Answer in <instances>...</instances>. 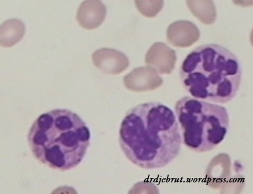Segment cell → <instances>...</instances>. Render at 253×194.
Returning a JSON list of instances; mask_svg holds the SVG:
<instances>
[{
	"label": "cell",
	"instance_id": "cell-1",
	"mask_svg": "<svg viewBox=\"0 0 253 194\" xmlns=\"http://www.w3.org/2000/svg\"><path fill=\"white\" fill-rule=\"evenodd\" d=\"M120 144L127 159L145 169L164 168L181 149L182 138L174 112L159 102H147L126 113Z\"/></svg>",
	"mask_w": 253,
	"mask_h": 194
},
{
	"label": "cell",
	"instance_id": "cell-2",
	"mask_svg": "<svg viewBox=\"0 0 253 194\" xmlns=\"http://www.w3.org/2000/svg\"><path fill=\"white\" fill-rule=\"evenodd\" d=\"M90 139L91 132L86 124L78 115L66 109L54 110L40 115L28 135L36 159L61 171L71 170L81 163Z\"/></svg>",
	"mask_w": 253,
	"mask_h": 194
},
{
	"label": "cell",
	"instance_id": "cell-3",
	"mask_svg": "<svg viewBox=\"0 0 253 194\" xmlns=\"http://www.w3.org/2000/svg\"><path fill=\"white\" fill-rule=\"evenodd\" d=\"M242 76L238 58L213 44L203 45L190 53L180 71L182 85L193 97L219 103L236 97Z\"/></svg>",
	"mask_w": 253,
	"mask_h": 194
},
{
	"label": "cell",
	"instance_id": "cell-4",
	"mask_svg": "<svg viewBox=\"0 0 253 194\" xmlns=\"http://www.w3.org/2000/svg\"><path fill=\"white\" fill-rule=\"evenodd\" d=\"M174 109L183 143L189 150L198 153L210 152L223 141L229 125L225 107L184 97L176 103Z\"/></svg>",
	"mask_w": 253,
	"mask_h": 194
},
{
	"label": "cell",
	"instance_id": "cell-5",
	"mask_svg": "<svg viewBox=\"0 0 253 194\" xmlns=\"http://www.w3.org/2000/svg\"><path fill=\"white\" fill-rule=\"evenodd\" d=\"M200 31L197 26L188 21H179L171 24L167 30L169 42L176 47H191L200 38Z\"/></svg>",
	"mask_w": 253,
	"mask_h": 194
},
{
	"label": "cell",
	"instance_id": "cell-6",
	"mask_svg": "<svg viewBox=\"0 0 253 194\" xmlns=\"http://www.w3.org/2000/svg\"><path fill=\"white\" fill-rule=\"evenodd\" d=\"M177 56L175 52L164 43L153 45L146 56V63L161 74H170L174 69Z\"/></svg>",
	"mask_w": 253,
	"mask_h": 194
},
{
	"label": "cell",
	"instance_id": "cell-7",
	"mask_svg": "<svg viewBox=\"0 0 253 194\" xmlns=\"http://www.w3.org/2000/svg\"><path fill=\"white\" fill-rule=\"evenodd\" d=\"M93 64L107 73L116 74L124 71L129 65V61L124 53L110 48H102L92 55Z\"/></svg>",
	"mask_w": 253,
	"mask_h": 194
},
{
	"label": "cell",
	"instance_id": "cell-8",
	"mask_svg": "<svg viewBox=\"0 0 253 194\" xmlns=\"http://www.w3.org/2000/svg\"><path fill=\"white\" fill-rule=\"evenodd\" d=\"M106 15V8L101 1H85L79 8L77 20L83 28L93 30L103 23Z\"/></svg>",
	"mask_w": 253,
	"mask_h": 194
},
{
	"label": "cell",
	"instance_id": "cell-9",
	"mask_svg": "<svg viewBox=\"0 0 253 194\" xmlns=\"http://www.w3.org/2000/svg\"><path fill=\"white\" fill-rule=\"evenodd\" d=\"M126 87L136 91L154 89L162 83V79L150 67H142L134 69L125 78Z\"/></svg>",
	"mask_w": 253,
	"mask_h": 194
},
{
	"label": "cell",
	"instance_id": "cell-10",
	"mask_svg": "<svg viewBox=\"0 0 253 194\" xmlns=\"http://www.w3.org/2000/svg\"><path fill=\"white\" fill-rule=\"evenodd\" d=\"M25 31V26L20 20L12 19L4 21L1 26V46L5 48L15 46L23 38Z\"/></svg>",
	"mask_w": 253,
	"mask_h": 194
},
{
	"label": "cell",
	"instance_id": "cell-11",
	"mask_svg": "<svg viewBox=\"0 0 253 194\" xmlns=\"http://www.w3.org/2000/svg\"><path fill=\"white\" fill-rule=\"evenodd\" d=\"M189 10L197 19L205 25L214 23L216 17L214 3L212 1H188Z\"/></svg>",
	"mask_w": 253,
	"mask_h": 194
},
{
	"label": "cell",
	"instance_id": "cell-12",
	"mask_svg": "<svg viewBox=\"0 0 253 194\" xmlns=\"http://www.w3.org/2000/svg\"><path fill=\"white\" fill-rule=\"evenodd\" d=\"M164 1H135L138 11L141 14L148 17H155L159 13Z\"/></svg>",
	"mask_w": 253,
	"mask_h": 194
}]
</instances>
